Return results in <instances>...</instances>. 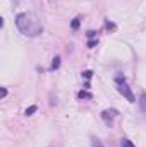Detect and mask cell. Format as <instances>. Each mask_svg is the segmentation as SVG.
Wrapping results in <instances>:
<instances>
[{
  "label": "cell",
  "instance_id": "cell-10",
  "mask_svg": "<svg viewBox=\"0 0 146 147\" xmlns=\"http://www.w3.org/2000/svg\"><path fill=\"white\" fill-rule=\"evenodd\" d=\"M83 77H84V79H91V77H93V72H91V70H84V72H83Z\"/></svg>",
  "mask_w": 146,
  "mask_h": 147
},
{
  "label": "cell",
  "instance_id": "cell-4",
  "mask_svg": "<svg viewBox=\"0 0 146 147\" xmlns=\"http://www.w3.org/2000/svg\"><path fill=\"white\" fill-rule=\"evenodd\" d=\"M60 67V58L59 57H55L53 58V62H52V65H50V70H57Z\"/></svg>",
  "mask_w": 146,
  "mask_h": 147
},
{
  "label": "cell",
  "instance_id": "cell-9",
  "mask_svg": "<svg viewBox=\"0 0 146 147\" xmlns=\"http://www.w3.org/2000/svg\"><path fill=\"white\" fill-rule=\"evenodd\" d=\"M36 110H38L36 106H29V108L26 110V115H28V116H31V115H33V113H35Z\"/></svg>",
  "mask_w": 146,
  "mask_h": 147
},
{
  "label": "cell",
  "instance_id": "cell-1",
  "mask_svg": "<svg viewBox=\"0 0 146 147\" xmlns=\"http://www.w3.org/2000/svg\"><path fill=\"white\" fill-rule=\"evenodd\" d=\"M16 26L17 29L24 34V36L35 38L43 33V26L36 17V14L33 12H21L16 16Z\"/></svg>",
  "mask_w": 146,
  "mask_h": 147
},
{
  "label": "cell",
  "instance_id": "cell-13",
  "mask_svg": "<svg viewBox=\"0 0 146 147\" xmlns=\"http://www.w3.org/2000/svg\"><path fill=\"white\" fill-rule=\"evenodd\" d=\"M95 36H96L95 31H88V38H95Z\"/></svg>",
  "mask_w": 146,
  "mask_h": 147
},
{
  "label": "cell",
  "instance_id": "cell-3",
  "mask_svg": "<svg viewBox=\"0 0 146 147\" xmlns=\"http://www.w3.org/2000/svg\"><path fill=\"white\" fill-rule=\"evenodd\" d=\"M115 116H117V110H105V111H102V120L107 123V125H112V121L115 120Z\"/></svg>",
  "mask_w": 146,
  "mask_h": 147
},
{
  "label": "cell",
  "instance_id": "cell-6",
  "mask_svg": "<svg viewBox=\"0 0 146 147\" xmlns=\"http://www.w3.org/2000/svg\"><path fill=\"white\" fill-rule=\"evenodd\" d=\"M120 147H134V144H132L129 139H122V140H120Z\"/></svg>",
  "mask_w": 146,
  "mask_h": 147
},
{
  "label": "cell",
  "instance_id": "cell-11",
  "mask_svg": "<svg viewBox=\"0 0 146 147\" xmlns=\"http://www.w3.org/2000/svg\"><path fill=\"white\" fill-rule=\"evenodd\" d=\"M96 43H98V39H96V41H95V39H89V41H88V46H89V48H95Z\"/></svg>",
  "mask_w": 146,
  "mask_h": 147
},
{
  "label": "cell",
  "instance_id": "cell-2",
  "mask_svg": "<svg viewBox=\"0 0 146 147\" xmlns=\"http://www.w3.org/2000/svg\"><path fill=\"white\" fill-rule=\"evenodd\" d=\"M115 86H117V91L129 101V103H136V98H134V94H132V91L129 89V86H127V80L122 77V75H119V77H115Z\"/></svg>",
  "mask_w": 146,
  "mask_h": 147
},
{
  "label": "cell",
  "instance_id": "cell-12",
  "mask_svg": "<svg viewBox=\"0 0 146 147\" xmlns=\"http://www.w3.org/2000/svg\"><path fill=\"white\" fill-rule=\"evenodd\" d=\"M93 147H103V146H102V142H100V140H96V139H95V140H93Z\"/></svg>",
  "mask_w": 146,
  "mask_h": 147
},
{
  "label": "cell",
  "instance_id": "cell-7",
  "mask_svg": "<svg viewBox=\"0 0 146 147\" xmlns=\"http://www.w3.org/2000/svg\"><path fill=\"white\" fill-rule=\"evenodd\" d=\"M79 22H81V17H76L72 21V24H71V28H72V29H77V28H79Z\"/></svg>",
  "mask_w": 146,
  "mask_h": 147
},
{
  "label": "cell",
  "instance_id": "cell-5",
  "mask_svg": "<svg viewBox=\"0 0 146 147\" xmlns=\"http://www.w3.org/2000/svg\"><path fill=\"white\" fill-rule=\"evenodd\" d=\"M139 106H141V110L146 113V94H141V98H139Z\"/></svg>",
  "mask_w": 146,
  "mask_h": 147
},
{
  "label": "cell",
  "instance_id": "cell-8",
  "mask_svg": "<svg viewBox=\"0 0 146 147\" xmlns=\"http://www.w3.org/2000/svg\"><path fill=\"white\" fill-rule=\"evenodd\" d=\"M79 98H81V99H91V94H89V92H83V91H81V92H79Z\"/></svg>",
  "mask_w": 146,
  "mask_h": 147
},
{
  "label": "cell",
  "instance_id": "cell-14",
  "mask_svg": "<svg viewBox=\"0 0 146 147\" xmlns=\"http://www.w3.org/2000/svg\"><path fill=\"white\" fill-rule=\"evenodd\" d=\"M5 96H7V89L3 87V89H2V98H5Z\"/></svg>",
  "mask_w": 146,
  "mask_h": 147
}]
</instances>
